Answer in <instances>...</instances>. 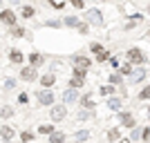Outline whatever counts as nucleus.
Returning <instances> with one entry per match:
<instances>
[{
  "label": "nucleus",
  "instance_id": "f257e3e1",
  "mask_svg": "<svg viewBox=\"0 0 150 143\" xmlns=\"http://www.w3.org/2000/svg\"><path fill=\"white\" fill-rule=\"evenodd\" d=\"M128 63H132L134 67H139V65H146V63H148V56H146V51H141L139 47H130V49H128Z\"/></svg>",
  "mask_w": 150,
  "mask_h": 143
},
{
  "label": "nucleus",
  "instance_id": "f03ea898",
  "mask_svg": "<svg viewBox=\"0 0 150 143\" xmlns=\"http://www.w3.org/2000/svg\"><path fill=\"white\" fill-rule=\"evenodd\" d=\"M85 23L92 27H101L103 25V13L99 11V9H88L85 11Z\"/></svg>",
  "mask_w": 150,
  "mask_h": 143
},
{
  "label": "nucleus",
  "instance_id": "7ed1b4c3",
  "mask_svg": "<svg viewBox=\"0 0 150 143\" xmlns=\"http://www.w3.org/2000/svg\"><path fill=\"white\" fill-rule=\"evenodd\" d=\"M117 121H119L123 128H128V130H132V128L137 125L134 114H132V112H123V110H121V112H117Z\"/></svg>",
  "mask_w": 150,
  "mask_h": 143
},
{
  "label": "nucleus",
  "instance_id": "20e7f679",
  "mask_svg": "<svg viewBox=\"0 0 150 143\" xmlns=\"http://www.w3.org/2000/svg\"><path fill=\"white\" fill-rule=\"evenodd\" d=\"M18 78L20 81H27V83H34V81H38L40 76H38V72H36V67H23L20 69V74H18Z\"/></svg>",
  "mask_w": 150,
  "mask_h": 143
},
{
  "label": "nucleus",
  "instance_id": "39448f33",
  "mask_svg": "<svg viewBox=\"0 0 150 143\" xmlns=\"http://www.w3.org/2000/svg\"><path fill=\"white\" fill-rule=\"evenodd\" d=\"M50 116L54 123H58V121H63V118L67 116V107H65V103H61V105H52L50 110Z\"/></svg>",
  "mask_w": 150,
  "mask_h": 143
},
{
  "label": "nucleus",
  "instance_id": "423d86ee",
  "mask_svg": "<svg viewBox=\"0 0 150 143\" xmlns=\"http://www.w3.org/2000/svg\"><path fill=\"white\" fill-rule=\"evenodd\" d=\"M38 103H40V105H47V107H52L54 105V92H52V89H38Z\"/></svg>",
  "mask_w": 150,
  "mask_h": 143
},
{
  "label": "nucleus",
  "instance_id": "0eeeda50",
  "mask_svg": "<svg viewBox=\"0 0 150 143\" xmlns=\"http://www.w3.org/2000/svg\"><path fill=\"white\" fill-rule=\"evenodd\" d=\"M16 13L11 11V9H2V11H0V23H2V25H7V27H13L16 25Z\"/></svg>",
  "mask_w": 150,
  "mask_h": 143
},
{
  "label": "nucleus",
  "instance_id": "6e6552de",
  "mask_svg": "<svg viewBox=\"0 0 150 143\" xmlns=\"http://www.w3.org/2000/svg\"><path fill=\"white\" fill-rule=\"evenodd\" d=\"M79 105L85 107V110H94V107H96V103H94V94L85 92L83 96H79Z\"/></svg>",
  "mask_w": 150,
  "mask_h": 143
},
{
  "label": "nucleus",
  "instance_id": "1a4fd4ad",
  "mask_svg": "<svg viewBox=\"0 0 150 143\" xmlns=\"http://www.w3.org/2000/svg\"><path fill=\"white\" fill-rule=\"evenodd\" d=\"M146 76H148V69H146L144 65H139V67L132 69L130 81H132V83H141V81H146Z\"/></svg>",
  "mask_w": 150,
  "mask_h": 143
},
{
  "label": "nucleus",
  "instance_id": "9d476101",
  "mask_svg": "<svg viewBox=\"0 0 150 143\" xmlns=\"http://www.w3.org/2000/svg\"><path fill=\"white\" fill-rule=\"evenodd\" d=\"M63 103L67 105V103H74V101H79V89H74V87H69V89H65L63 92Z\"/></svg>",
  "mask_w": 150,
  "mask_h": 143
},
{
  "label": "nucleus",
  "instance_id": "9b49d317",
  "mask_svg": "<svg viewBox=\"0 0 150 143\" xmlns=\"http://www.w3.org/2000/svg\"><path fill=\"white\" fill-rule=\"evenodd\" d=\"M29 63H31V67H40V65H45V56L40 54V51H31L29 54Z\"/></svg>",
  "mask_w": 150,
  "mask_h": 143
},
{
  "label": "nucleus",
  "instance_id": "f8f14e48",
  "mask_svg": "<svg viewBox=\"0 0 150 143\" xmlns=\"http://www.w3.org/2000/svg\"><path fill=\"white\" fill-rule=\"evenodd\" d=\"M38 81H40V85H43L45 89H50V87L54 85V83H56V76L52 74V72H47V74H43L40 78H38Z\"/></svg>",
  "mask_w": 150,
  "mask_h": 143
},
{
  "label": "nucleus",
  "instance_id": "ddd939ff",
  "mask_svg": "<svg viewBox=\"0 0 150 143\" xmlns=\"http://www.w3.org/2000/svg\"><path fill=\"white\" fill-rule=\"evenodd\" d=\"M72 63H74V65H79V67H85V69H90V65H92V61H90L88 56H79V54H74V56H72Z\"/></svg>",
  "mask_w": 150,
  "mask_h": 143
},
{
  "label": "nucleus",
  "instance_id": "4468645a",
  "mask_svg": "<svg viewBox=\"0 0 150 143\" xmlns=\"http://www.w3.org/2000/svg\"><path fill=\"white\" fill-rule=\"evenodd\" d=\"M108 107H110L112 112H121V107H123V101L117 99V96H110V99H108Z\"/></svg>",
  "mask_w": 150,
  "mask_h": 143
},
{
  "label": "nucleus",
  "instance_id": "2eb2a0df",
  "mask_svg": "<svg viewBox=\"0 0 150 143\" xmlns=\"http://www.w3.org/2000/svg\"><path fill=\"white\" fill-rule=\"evenodd\" d=\"M9 61H11L13 65H23L25 56H23V51H20V49H11V51H9Z\"/></svg>",
  "mask_w": 150,
  "mask_h": 143
},
{
  "label": "nucleus",
  "instance_id": "dca6fc26",
  "mask_svg": "<svg viewBox=\"0 0 150 143\" xmlns=\"http://www.w3.org/2000/svg\"><path fill=\"white\" fill-rule=\"evenodd\" d=\"M13 134H16V130L9 128V125H2V128H0V137H2V141H11Z\"/></svg>",
  "mask_w": 150,
  "mask_h": 143
},
{
  "label": "nucleus",
  "instance_id": "f3484780",
  "mask_svg": "<svg viewBox=\"0 0 150 143\" xmlns=\"http://www.w3.org/2000/svg\"><path fill=\"white\" fill-rule=\"evenodd\" d=\"M63 25L65 27H74L76 29V27L81 25V18H79V16H65V18H63Z\"/></svg>",
  "mask_w": 150,
  "mask_h": 143
},
{
  "label": "nucleus",
  "instance_id": "a211bd4d",
  "mask_svg": "<svg viewBox=\"0 0 150 143\" xmlns=\"http://www.w3.org/2000/svg\"><path fill=\"white\" fill-rule=\"evenodd\" d=\"M119 139H121V130H119V128H117V125L108 130V141H110V143H117V141H119Z\"/></svg>",
  "mask_w": 150,
  "mask_h": 143
},
{
  "label": "nucleus",
  "instance_id": "6ab92c4d",
  "mask_svg": "<svg viewBox=\"0 0 150 143\" xmlns=\"http://www.w3.org/2000/svg\"><path fill=\"white\" fill-rule=\"evenodd\" d=\"M20 16H23V18H34V16H36V9L31 5H23L20 7Z\"/></svg>",
  "mask_w": 150,
  "mask_h": 143
},
{
  "label": "nucleus",
  "instance_id": "aec40b11",
  "mask_svg": "<svg viewBox=\"0 0 150 143\" xmlns=\"http://www.w3.org/2000/svg\"><path fill=\"white\" fill-rule=\"evenodd\" d=\"M9 36H13V38H25L27 36V31H25V27H9Z\"/></svg>",
  "mask_w": 150,
  "mask_h": 143
},
{
  "label": "nucleus",
  "instance_id": "412c9836",
  "mask_svg": "<svg viewBox=\"0 0 150 143\" xmlns=\"http://www.w3.org/2000/svg\"><path fill=\"white\" fill-rule=\"evenodd\" d=\"M114 92H117V85H112V83H108V85L99 87V94H101V96H112Z\"/></svg>",
  "mask_w": 150,
  "mask_h": 143
},
{
  "label": "nucleus",
  "instance_id": "4be33fe9",
  "mask_svg": "<svg viewBox=\"0 0 150 143\" xmlns=\"http://www.w3.org/2000/svg\"><path fill=\"white\" fill-rule=\"evenodd\" d=\"M65 139H67V137H65V132H56V130H54L50 134V143H65Z\"/></svg>",
  "mask_w": 150,
  "mask_h": 143
},
{
  "label": "nucleus",
  "instance_id": "5701e85b",
  "mask_svg": "<svg viewBox=\"0 0 150 143\" xmlns=\"http://www.w3.org/2000/svg\"><path fill=\"white\" fill-rule=\"evenodd\" d=\"M83 85H85V78H79V76H72V78H69V87L83 89Z\"/></svg>",
  "mask_w": 150,
  "mask_h": 143
},
{
  "label": "nucleus",
  "instance_id": "b1692460",
  "mask_svg": "<svg viewBox=\"0 0 150 143\" xmlns=\"http://www.w3.org/2000/svg\"><path fill=\"white\" fill-rule=\"evenodd\" d=\"M76 116H79V121H88V118H92V116H94V110H85V107H81Z\"/></svg>",
  "mask_w": 150,
  "mask_h": 143
},
{
  "label": "nucleus",
  "instance_id": "393cba45",
  "mask_svg": "<svg viewBox=\"0 0 150 143\" xmlns=\"http://www.w3.org/2000/svg\"><path fill=\"white\" fill-rule=\"evenodd\" d=\"M132 69H134V65H132V63H125V65H121L117 72H119L121 76H130V74H132Z\"/></svg>",
  "mask_w": 150,
  "mask_h": 143
},
{
  "label": "nucleus",
  "instance_id": "a878e982",
  "mask_svg": "<svg viewBox=\"0 0 150 143\" xmlns=\"http://www.w3.org/2000/svg\"><path fill=\"white\" fill-rule=\"evenodd\" d=\"M88 139H90V132H88V130H79V132L74 134V141H76V143H83V141H88Z\"/></svg>",
  "mask_w": 150,
  "mask_h": 143
},
{
  "label": "nucleus",
  "instance_id": "bb28decb",
  "mask_svg": "<svg viewBox=\"0 0 150 143\" xmlns=\"http://www.w3.org/2000/svg\"><path fill=\"white\" fill-rule=\"evenodd\" d=\"M108 83H112V85H121V83H123V76H121L119 72H114V74L108 76Z\"/></svg>",
  "mask_w": 150,
  "mask_h": 143
},
{
  "label": "nucleus",
  "instance_id": "cd10ccee",
  "mask_svg": "<svg viewBox=\"0 0 150 143\" xmlns=\"http://www.w3.org/2000/svg\"><path fill=\"white\" fill-rule=\"evenodd\" d=\"M139 139H141V128H139V125H134V128L130 130V141H132V143H137Z\"/></svg>",
  "mask_w": 150,
  "mask_h": 143
},
{
  "label": "nucleus",
  "instance_id": "c85d7f7f",
  "mask_svg": "<svg viewBox=\"0 0 150 143\" xmlns=\"http://www.w3.org/2000/svg\"><path fill=\"white\" fill-rule=\"evenodd\" d=\"M137 101H150V85H146L144 89L137 94Z\"/></svg>",
  "mask_w": 150,
  "mask_h": 143
},
{
  "label": "nucleus",
  "instance_id": "c756f323",
  "mask_svg": "<svg viewBox=\"0 0 150 143\" xmlns=\"http://www.w3.org/2000/svg\"><path fill=\"white\" fill-rule=\"evenodd\" d=\"M72 76L85 78V76H88V69H85V67H79V65H74V69H72Z\"/></svg>",
  "mask_w": 150,
  "mask_h": 143
},
{
  "label": "nucleus",
  "instance_id": "7c9ffc66",
  "mask_svg": "<svg viewBox=\"0 0 150 143\" xmlns=\"http://www.w3.org/2000/svg\"><path fill=\"white\" fill-rule=\"evenodd\" d=\"M0 116H2V118H11L13 116V107L2 105V107H0Z\"/></svg>",
  "mask_w": 150,
  "mask_h": 143
},
{
  "label": "nucleus",
  "instance_id": "2f4dec72",
  "mask_svg": "<svg viewBox=\"0 0 150 143\" xmlns=\"http://www.w3.org/2000/svg\"><path fill=\"white\" fill-rule=\"evenodd\" d=\"M54 130H56L54 125H38V134H47V137H50Z\"/></svg>",
  "mask_w": 150,
  "mask_h": 143
},
{
  "label": "nucleus",
  "instance_id": "473e14b6",
  "mask_svg": "<svg viewBox=\"0 0 150 143\" xmlns=\"http://www.w3.org/2000/svg\"><path fill=\"white\" fill-rule=\"evenodd\" d=\"M103 49H105V47H103L101 43H90V51H92L94 56H96V54H101Z\"/></svg>",
  "mask_w": 150,
  "mask_h": 143
},
{
  "label": "nucleus",
  "instance_id": "72a5a7b5",
  "mask_svg": "<svg viewBox=\"0 0 150 143\" xmlns=\"http://www.w3.org/2000/svg\"><path fill=\"white\" fill-rule=\"evenodd\" d=\"M110 56H112V54H110L108 49H103L101 54H96V63H105V61H110Z\"/></svg>",
  "mask_w": 150,
  "mask_h": 143
},
{
  "label": "nucleus",
  "instance_id": "f704fd0d",
  "mask_svg": "<svg viewBox=\"0 0 150 143\" xmlns=\"http://www.w3.org/2000/svg\"><path fill=\"white\" fill-rule=\"evenodd\" d=\"M20 139H23V143H31L34 141V134H31V132H20Z\"/></svg>",
  "mask_w": 150,
  "mask_h": 143
},
{
  "label": "nucleus",
  "instance_id": "c9c22d12",
  "mask_svg": "<svg viewBox=\"0 0 150 143\" xmlns=\"http://www.w3.org/2000/svg\"><path fill=\"white\" fill-rule=\"evenodd\" d=\"M141 141H144V143L150 141V125H146L144 130H141Z\"/></svg>",
  "mask_w": 150,
  "mask_h": 143
},
{
  "label": "nucleus",
  "instance_id": "e433bc0d",
  "mask_svg": "<svg viewBox=\"0 0 150 143\" xmlns=\"http://www.w3.org/2000/svg\"><path fill=\"white\" fill-rule=\"evenodd\" d=\"M45 27H54V29H58V27H63V20H45Z\"/></svg>",
  "mask_w": 150,
  "mask_h": 143
},
{
  "label": "nucleus",
  "instance_id": "4c0bfd02",
  "mask_svg": "<svg viewBox=\"0 0 150 143\" xmlns=\"http://www.w3.org/2000/svg\"><path fill=\"white\" fill-rule=\"evenodd\" d=\"M18 103H20V105H27V103H29V94H27V92H20L18 94Z\"/></svg>",
  "mask_w": 150,
  "mask_h": 143
},
{
  "label": "nucleus",
  "instance_id": "58836bf2",
  "mask_svg": "<svg viewBox=\"0 0 150 143\" xmlns=\"http://www.w3.org/2000/svg\"><path fill=\"white\" fill-rule=\"evenodd\" d=\"M76 31H79V34H88V31H90V25L85 23V20H81V25L76 27Z\"/></svg>",
  "mask_w": 150,
  "mask_h": 143
},
{
  "label": "nucleus",
  "instance_id": "ea45409f",
  "mask_svg": "<svg viewBox=\"0 0 150 143\" xmlns=\"http://www.w3.org/2000/svg\"><path fill=\"white\" fill-rule=\"evenodd\" d=\"M13 87H16V78H9V76H7L5 78V89H13Z\"/></svg>",
  "mask_w": 150,
  "mask_h": 143
},
{
  "label": "nucleus",
  "instance_id": "a19ab883",
  "mask_svg": "<svg viewBox=\"0 0 150 143\" xmlns=\"http://www.w3.org/2000/svg\"><path fill=\"white\" fill-rule=\"evenodd\" d=\"M50 5L54 7V9H63V7H65V0H50Z\"/></svg>",
  "mask_w": 150,
  "mask_h": 143
},
{
  "label": "nucleus",
  "instance_id": "79ce46f5",
  "mask_svg": "<svg viewBox=\"0 0 150 143\" xmlns=\"http://www.w3.org/2000/svg\"><path fill=\"white\" fill-rule=\"evenodd\" d=\"M69 5L76 7V9H83V7H85V0H69Z\"/></svg>",
  "mask_w": 150,
  "mask_h": 143
},
{
  "label": "nucleus",
  "instance_id": "37998d69",
  "mask_svg": "<svg viewBox=\"0 0 150 143\" xmlns=\"http://www.w3.org/2000/svg\"><path fill=\"white\" fill-rule=\"evenodd\" d=\"M110 65H112L114 69H119V58H117V56H110Z\"/></svg>",
  "mask_w": 150,
  "mask_h": 143
},
{
  "label": "nucleus",
  "instance_id": "c03bdc74",
  "mask_svg": "<svg viewBox=\"0 0 150 143\" xmlns=\"http://www.w3.org/2000/svg\"><path fill=\"white\" fill-rule=\"evenodd\" d=\"M117 143H132V141H130V139H123V137H121V139H119Z\"/></svg>",
  "mask_w": 150,
  "mask_h": 143
},
{
  "label": "nucleus",
  "instance_id": "a18cd8bd",
  "mask_svg": "<svg viewBox=\"0 0 150 143\" xmlns=\"http://www.w3.org/2000/svg\"><path fill=\"white\" fill-rule=\"evenodd\" d=\"M9 2H11V5H20V2H23V0H9Z\"/></svg>",
  "mask_w": 150,
  "mask_h": 143
},
{
  "label": "nucleus",
  "instance_id": "49530a36",
  "mask_svg": "<svg viewBox=\"0 0 150 143\" xmlns=\"http://www.w3.org/2000/svg\"><path fill=\"white\" fill-rule=\"evenodd\" d=\"M146 38H148V40H150V29H148V31H146Z\"/></svg>",
  "mask_w": 150,
  "mask_h": 143
},
{
  "label": "nucleus",
  "instance_id": "de8ad7c7",
  "mask_svg": "<svg viewBox=\"0 0 150 143\" xmlns=\"http://www.w3.org/2000/svg\"><path fill=\"white\" fill-rule=\"evenodd\" d=\"M0 5H2V0H0Z\"/></svg>",
  "mask_w": 150,
  "mask_h": 143
},
{
  "label": "nucleus",
  "instance_id": "09e8293b",
  "mask_svg": "<svg viewBox=\"0 0 150 143\" xmlns=\"http://www.w3.org/2000/svg\"><path fill=\"white\" fill-rule=\"evenodd\" d=\"M105 2H108V0H105Z\"/></svg>",
  "mask_w": 150,
  "mask_h": 143
}]
</instances>
